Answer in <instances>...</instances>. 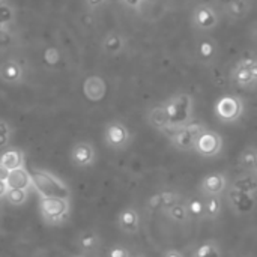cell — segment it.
I'll return each instance as SVG.
<instances>
[{"instance_id": "1", "label": "cell", "mask_w": 257, "mask_h": 257, "mask_svg": "<svg viewBox=\"0 0 257 257\" xmlns=\"http://www.w3.org/2000/svg\"><path fill=\"white\" fill-rule=\"evenodd\" d=\"M161 107L169 120L167 134L194 122V98L187 92H176L161 102Z\"/></svg>"}, {"instance_id": "2", "label": "cell", "mask_w": 257, "mask_h": 257, "mask_svg": "<svg viewBox=\"0 0 257 257\" xmlns=\"http://www.w3.org/2000/svg\"><path fill=\"white\" fill-rule=\"evenodd\" d=\"M32 188L39 197H71V190L65 181L45 169H32Z\"/></svg>"}, {"instance_id": "3", "label": "cell", "mask_w": 257, "mask_h": 257, "mask_svg": "<svg viewBox=\"0 0 257 257\" xmlns=\"http://www.w3.org/2000/svg\"><path fill=\"white\" fill-rule=\"evenodd\" d=\"M38 209L47 226H63L71 217L72 206L69 197H41Z\"/></svg>"}, {"instance_id": "4", "label": "cell", "mask_w": 257, "mask_h": 257, "mask_svg": "<svg viewBox=\"0 0 257 257\" xmlns=\"http://www.w3.org/2000/svg\"><path fill=\"white\" fill-rule=\"evenodd\" d=\"M102 139L105 146L113 152H123L133 143V133L128 125L119 119H113L105 123L102 131Z\"/></svg>"}, {"instance_id": "5", "label": "cell", "mask_w": 257, "mask_h": 257, "mask_svg": "<svg viewBox=\"0 0 257 257\" xmlns=\"http://www.w3.org/2000/svg\"><path fill=\"white\" fill-rule=\"evenodd\" d=\"M221 18L223 17L215 5L197 3L191 11L190 23L197 33H211L220 26Z\"/></svg>"}, {"instance_id": "6", "label": "cell", "mask_w": 257, "mask_h": 257, "mask_svg": "<svg viewBox=\"0 0 257 257\" xmlns=\"http://www.w3.org/2000/svg\"><path fill=\"white\" fill-rule=\"evenodd\" d=\"M244 101L238 95H223L214 104L215 117L226 125H233L244 116Z\"/></svg>"}, {"instance_id": "7", "label": "cell", "mask_w": 257, "mask_h": 257, "mask_svg": "<svg viewBox=\"0 0 257 257\" xmlns=\"http://www.w3.org/2000/svg\"><path fill=\"white\" fill-rule=\"evenodd\" d=\"M229 80L233 86L253 90L257 83V62L254 57H242L239 59L229 72Z\"/></svg>"}, {"instance_id": "8", "label": "cell", "mask_w": 257, "mask_h": 257, "mask_svg": "<svg viewBox=\"0 0 257 257\" xmlns=\"http://www.w3.org/2000/svg\"><path fill=\"white\" fill-rule=\"evenodd\" d=\"M206 126L202 122H191L184 128H179L176 131H173L172 134H169V142L172 145L173 149H176L178 152H191L194 148V143L199 137V134L205 130Z\"/></svg>"}, {"instance_id": "9", "label": "cell", "mask_w": 257, "mask_h": 257, "mask_svg": "<svg viewBox=\"0 0 257 257\" xmlns=\"http://www.w3.org/2000/svg\"><path fill=\"white\" fill-rule=\"evenodd\" d=\"M223 148H224L223 136L214 130L205 128L199 134L193 151L202 158H215L223 152Z\"/></svg>"}, {"instance_id": "10", "label": "cell", "mask_w": 257, "mask_h": 257, "mask_svg": "<svg viewBox=\"0 0 257 257\" xmlns=\"http://www.w3.org/2000/svg\"><path fill=\"white\" fill-rule=\"evenodd\" d=\"M229 209L238 217H247L253 214L256 206V194H250L245 191H239L236 188L229 187L223 194Z\"/></svg>"}, {"instance_id": "11", "label": "cell", "mask_w": 257, "mask_h": 257, "mask_svg": "<svg viewBox=\"0 0 257 257\" xmlns=\"http://www.w3.org/2000/svg\"><path fill=\"white\" fill-rule=\"evenodd\" d=\"M96 148L89 140H78L69 151V161L75 169H90L96 164Z\"/></svg>"}, {"instance_id": "12", "label": "cell", "mask_w": 257, "mask_h": 257, "mask_svg": "<svg viewBox=\"0 0 257 257\" xmlns=\"http://www.w3.org/2000/svg\"><path fill=\"white\" fill-rule=\"evenodd\" d=\"M220 57V45L211 35H200L196 42V59L203 66H214Z\"/></svg>"}, {"instance_id": "13", "label": "cell", "mask_w": 257, "mask_h": 257, "mask_svg": "<svg viewBox=\"0 0 257 257\" xmlns=\"http://www.w3.org/2000/svg\"><path fill=\"white\" fill-rule=\"evenodd\" d=\"M229 178L223 172H214L202 178L199 182V193L202 197H209V196H217L221 197L226 190L229 188Z\"/></svg>"}, {"instance_id": "14", "label": "cell", "mask_w": 257, "mask_h": 257, "mask_svg": "<svg viewBox=\"0 0 257 257\" xmlns=\"http://www.w3.org/2000/svg\"><path fill=\"white\" fill-rule=\"evenodd\" d=\"M116 226L126 236L139 235V232L142 229V215H140L139 209L133 205L120 209V212L117 214V218H116Z\"/></svg>"}, {"instance_id": "15", "label": "cell", "mask_w": 257, "mask_h": 257, "mask_svg": "<svg viewBox=\"0 0 257 257\" xmlns=\"http://www.w3.org/2000/svg\"><path fill=\"white\" fill-rule=\"evenodd\" d=\"M26 81V69L17 59H6L0 63V83L6 86H21Z\"/></svg>"}, {"instance_id": "16", "label": "cell", "mask_w": 257, "mask_h": 257, "mask_svg": "<svg viewBox=\"0 0 257 257\" xmlns=\"http://www.w3.org/2000/svg\"><path fill=\"white\" fill-rule=\"evenodd\" d=\"M101 51L108 57H117L128 48L126 36L119 30H108L101 39Z\"/></svg>"}, {"instance_id": "17", "label": "cell", "mask_w": 257, "mask_h": 257, "mask_svg": "<svg viewBox=\"0 0 257 257\" xmlns=\"http://www.w3.org/2000/svg\"><path fill=\"white\" fill-rule=\"evenodd\" d=\"M253 9V0H224L221 5V17L230 23H236L248 17Z\"/></svg>"}, {"instance_id": "18", "label": "cell", "mask_w": 257, "mask_h": 257, "mask_svg": "<svg viewBox=\"0 0 257 257\" xmlns=\"http://www.w3.org/2000/svg\"><path fill=\"white\" fill-rule=\"evenodd\" d=\"M75 247L78 253H84L89 256H96L102 250V238L98 235V232L92 229L81 230L75 239Z\"/></svg>"}, {"instance_id": "19", "label": "cell", "mask_w": 257, "mask_h": 257, "mask_svg": "<svg viewBox=\"0 0 257 257\" xmlns=\"http://www.w3.org/2000/svg\"><path fill=\"white\" fill-rule=\"evenodd\" d=\"M83 93L92 102L101 101L105 96V93H107L105 80L102 77H99V75H90V77H87L84 80V83H83Z\"/></svg>"}, {"instance_id": "20", "label": "cell", "mask_w": 257, "mask_h": 257, "mask_svg": "<svg viewBox=\"0 0 257 257\" xmlns=\"http://www.w3.org/2000/svg\"><path fill=\"white\" fill-rule=\"evenodd\" d=\"M0 166L6 172L26 167V155L23 149L14 146H8L6 149H3V152L0 154Z\"/></svg>"}, {"instance_id": "21", "label": "cell", "mask_w": 257, "mask_h": 257, "mask_svg": "<svg viewBox=\"0 0 257 257\" xmlns=\"http://www.w3.org/2000/svg\"><path fill=\"white\" fill-rule=\"evenodd\" d=\"M5 182H6L8 188H18V190H29V191L32 190L30 172L26 167L8 172Z\"/></svg>"}, {"instance_id": "22", "label": "cell", "mask_w": 257, "mask_h": 257, "mask_svg": "<svg viewBox=\"0 0 257 257\" xmlns=\"http://www.w3.org/2000/svg\"><path fill=\"white\" fill-rule=\"evenodd\" d=\"M185 197L181 194V193H178V191H172V190H166V191H161V193H158V194H155L154 197H151V200H149V206L152 208V209H166V208H169V206H172V205H175V203H179V202H182Z\"/></svg>"}, {"instance_id": "23", "label": "cell", "mask_w": 257, "mask_h": 257, "mask_svg": "<svg viewBox=\"0 0 257 257\" xmlns=\"http://www.w3.org/2000/svg\"><path fill=\"white\" fill-rule=\"evenodd\" d=\"M224 251L221 247V242L217 239H205L200 242L191 253L190 257H223Z\"/></svg>"}, {"instance_id": "24", "label": "cell", "mask_w": 257, "mask_h": 257, "mask_svg": "<svg viewBox=\"0 0 257 257\" xmlns=\"http://www.w3.org/2000/svg\"><path fill=\"white\" fill-rule=\"evenodd\" d=\"M163 214L166 215V218L169 221H172L173 224H179V226H185L191 221V217L184 205V202H179V203H175L169 208H166L163 211Z\"/></svg>"}, {"instance_id": "25", "label": "cell", "mask_w": 257, "mask_h": 257, "mask_svg": "<svg viewBox=\"0 0 257 257\" xmlns=\"http://www.w3.org/2000/svg\"><path fill=\"white\" fill-rule=\"evenodd\" d=\"M146 119H148V123H149L154 130H157V131H160V133H163V134H167L169 120H167V116H166V113H164L161 104L154 105V107L148 111Z\"/></svg>"}, {"instance_id": "26", "label": "cell", "mask_w": 257, "mask_h": 257, "mask_svg": "<svg viewBox=\"0 0 257 257\" xmlns=\"http://www.w3.org/2000/svg\"><path fill=\"white\" fill-rule=\"evenodd\" d=\"M238 167L241 172L256 173L257 172V151L254 145L247 146L238 157Z\"/></svg>"}, {"instance_id": "27", "label": "cell", "mask_w": 257, "mask_h": 257, "mask_svg": "<svg viewBox=\"0 0 257 257\" xmlns=\"http://www.w3.org/2000/svg\"><path fill=\"white\" fill-rule=\"evenodd\" d=\"M229 187L236 188L239 191H245L250 194H256L257 191V173H247L242 172L241 175H238L232 184H229Z\"/></svg>"}, {"instance_id": "28", "label": "cell", "mask_w": 257, "mask_h": 257, "mask_svg": "<svg viewBox=\"0 0 257 257\" xmlns=\"http://www.w3.org/2000/svg\"><path fill=\"white\" fill-rule=\"evenodd\" d=\"M184 205L191 217V220H205V206H203V197L200 194H193L188 196L184 200Z\"/></svg>"}, {"instance_id": "29", "label": "cell", "mask_w": 257, "mask_h": 257, "mask_svg": "<svg viewBox=\"0 0 257 257\" xmlns=\"http://www.w3.org/2000/svg\"><path fill=\"white\" fill-rule=\"evenodd\" d=\"M205 206V220H217L223 214V197L209 196L203 197Z\"/></svg>"}, {"instance_id": "30", "label": "cell", "mask_w": 257, "mask_h": 257, "mask_svg": "<svg viewBox=\"0 0 257 257\" xmlns=\"http://www.w3.org/2000/svg\"><path fill=\"white\" fill-rule=\"evenodd\" d=\"M5 200L11 206H23L29 200V190H18V188H8L5 194Z\"/></svg>"}, {"instance_id": "31", "label": "cell", "mask_w": 257, "mask_h": 257, "mask_svg": "<svg viewBox=\"0 0 257 257\" xmlns=\"http://www.w3.org/2000/svg\"><path fill=\"white\" fill-rule=\"evenodd\" d=\"M0 21L11 27H14V24L17 21V9L9 0L0 3Z\"/></svg>"}, {"instance_id": "32", "label": "cell", "mask_w": 257, "mask_h": 257, "mask_svg": "<svg viewBox=\"0 0 257 257\" xmlns=\"http://www.w3.org/2000/svg\"><path fill=\"white\" fill-rule=\"evenodd\" d=\"M12 137H14V126L8 120L0 119V151L9 146Z\"/></svg>"}, {"instance_id": "33", "label": "cell", "mask_w": 257, "mask_h": 257, "mask_svg": "<svg viewBox=\"0 0 257 257\" xmlns=\"http://www.w3.org/2000/svg\"><path fill=\"white\" fill-rule=\"evenodd\" d=\"M119 5L125 9H130L133 12H140L146 3V0H117Z\"/></svg>"}, {"instance_id": "34", "label": "cell", "mask_w": 257, "mask_h": 257, "mask_svg": "<svg viewBox=\"0 0 257 257\" xmlns=\"http://www.w3.org/2000/svg\"><path fill=\"white\" fill-rule=\"evenodd\" d=\"M81 2H83L84 8L87 11H90V12L99 11V9L105 8L110 3V0H81Z\"/></svg>"}, {"instance_id": "35", "label": "cell", "mask_w": 257, "mask_h": 257, "mask_svg": "<svg viewBox=\"0 0 257 257\" xmlns=\"http://www.w3.org/2000/svg\"><path fill=\"white\" fill-rule=\"evenodd\" d=\"M107 257H133L131 251L123 247V245H113L108 253H107Z\"/></svg>"}, {"instance_id": "36", "label": "cell", "mask_w": 257, "mask_h": 257, "mask_svg": "<svg viewBox=\"0 0 257 257\" xmlns=\"http://www.w3.org/2000/svg\"><path fill=\"white\" fill-rule=\"evenodd\" d=\"M12 29L14 27L0 21V45H3V42H6L12 36Z\"/></svg>"}, {"instance_id": "37", "label": "cell", "mask_w": 257, "mask_h": 257, "mask_svg": "<svg viewBox=\"0 0 257 257\" xmlns=\"http://www.w3.org/2000/svg\"><path fill=\"white\" fill-rule=\"evenodd\" d=\"M161 257H185V254L181 251V250H176V248H169L163 253Z\"/></svg>"}, {"instance_id": "38", "label": "cell", "mask_w": 257, "mask_h": 257, "mask_svg": "<svg viewBox=\"0 0 257 257\" xmlns=\"http://www.w3.org/2000/svg\"><path fill=\"white\" fill-rule=\"evenodd\" d=\"M6 191H8V185H6V182H5L3 179H0V200L5 199Z\"/></svg>"}, {"instance_id": "39", "label": "cell", "mask_w": 257, "mask_h": 257, "mask_svg": "<svg viewBox=\"0 0 257 257\" xmlns=\"http://www.w3.org/2000/svg\"><path fill=\"white\" fill-rule=\"evenodd\" d=\"M6 175H8V172L0 166V179H3V181H5V179H6Z\"/></svg>"}, {"instance_id": "40", "label": "cell", "mask_w": 257, "mask_h": 257, "mask_svg": "<svg viewBox=\"0 0 257 257\" xmlns=\"http://www.w3.org/2000/svg\"><path fill=\"white\" fill-rule=\"evenodd\" d=\"M199 3H208V5H215L218 0H197Z\"/></svg>"}, {"instance_id": "41", "label": "cell", "mask_w": 257, "mask_h": 257, "mask_svg": "<svg viewBox=\"0 0 257 257\" xmlns=\"http://www.w3.org/2000/svg\"><path fill=\"white\" fill-rule=\"evenodd\" d=\"M69 257H93V256H89V254H84V253H74V254H71Z\"/></svg>"}, {"instance_id": "42", "label": "cell", "mask_w": 257, "mask_h": 257, "mask_svg": "<svg viewBox=\"0 0 257 257\" xmlns=\"http://www.w3.org/2000/svg\"><path fill=\"white\" fill-rule=\"evenodd\" d=\"M133 257H143V256H133Z\"/></svg>"}, {"instance_id": "43", "label": "cell", "mask_w": 257, "mask_h": 257, "mask_svg": "<svg viewBox=\"0 0 257 257\" xmlns=\"http://www.w3.org/2000/svg\"><path fill=\"white\" fill-rule=\"evenodd\" d=\"M0 2H6V0H0Z\"/></svg>"}, {"instance_id": "44", "label": "cell", "mask_w": 257, "mask_h": 257, "mask_svg": "<svg viewBox=\"0 0 257 257\" xmlns=\"http://www.w3.org/2000/svg\"><path fill=\"white\" fill-rule=\"evenodd\" d=\"M238 257H245V256H238Z\"/></svg>"}]
</instances>
